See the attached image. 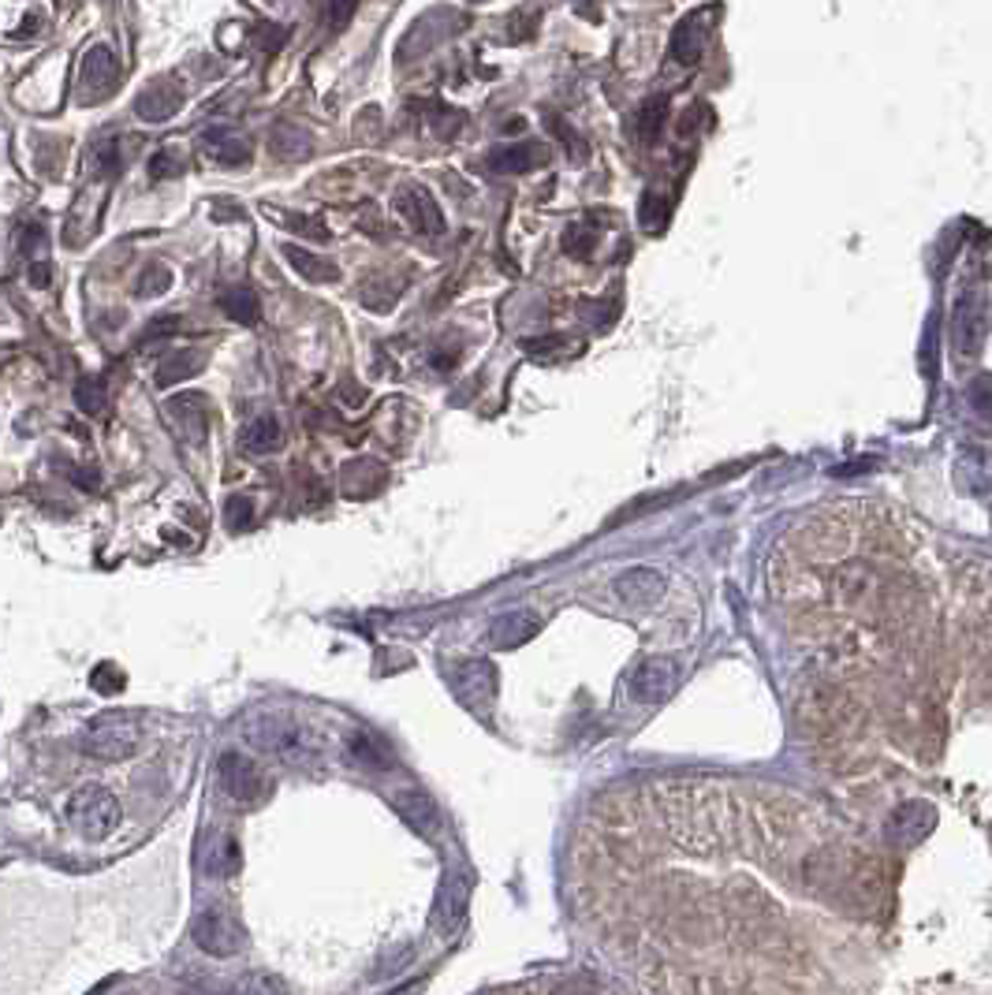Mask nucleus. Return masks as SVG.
<instances>
[{
  "mask_svg": "<svg viewBox=\"0 0 992 995\" xmlns=\"http://www.w3.org/2000/svg\"><path fill=\"white\" fill-rule=\"evenodd\" d=\"M616 593L631 608H649L665 597V574L654 571V567H631L616 578Z\"/></svg>",
  "mask_w": 992,
  "mask_h": 995,
  "instance_id": "obj_11",
  "label": "nucleus"
},
{
  "mask_svg": "<svg viewBox=\"0 0 992 995\" xmlns=\"http://www.w3.org/2000/svg\"><path fill=\"white\" fill-rule=\"evenodd\" d=\"M116 82H120V60L109 46H94L82 52L79 60V101L82 105H98L105 98H112Z\"/></svg>",
  "mask_w": 992,
  "mask_h": 995,
  "instance_id": "obj_5",
  "label": "nucleus"
},
{
  "mask_svg": "<svg viewBox=\"0 0 992 995\" xmlns=\"http://www.w3.org/2000/svg\"><path fill=\"white\" fill-rule=\"evenodd\" d=\"M557 995H605V992L593 988V984H571V988H560Z\"/></svg>",
  "mask_w": 992,
  "mask_h": 995,
  "instance_id": "obj_40",
  "label": "nucleus"
},
{
  "mask_svg": "<svg viewBox=\"0 0 992 995\" xmlns=\"http://www.w3.org/2000/svg\"><path fill=\"white\" fill-rule=\"evenodd\" d=\"M247 738L258 746V750L284 757V761H311V757H317V750H322L317 738L306 731L303 723L287 720V716H281V712L254 716V720L247 723Z\"/></svg>",
  "mask_w": 992,
  "mask_h": 995,
  "instance_id": "obj_1",
  "label": "nucleus"
},
{
  "mask_svg": "<svg viewBox=\"0 0 992 995\" xmlns=\"http://www.w3.org/2000/svg\"><path fill=\"white\" fill-rule=\"evenodd\" d=\"M546 165V149L538 142H522V146H500L485 157V168L497 176H519V173H533V168Z\"/></svg>",
  "mask_w": 992,
  "mask_h": 995,
  "instance_id": "obj_15",
  "label": "nucleus"
},
{
  "mask_svg": "<svg viewBox=\"0 0 992 995\" xmlns=\"http://www.w3.org/2000/svg\"><path fill=\"white\" fill-rule=\"evenodd\" d=\"M27 280H30V287H49V280H52V269H49V262H30V269H27Z\"/></svg>",
  "mask_w": 992,
  "mask_h": 995,
  "instance_id": "obj_37",
  "label": "nucleus"
},
{
  "mask_svg": "<svg viewBox=\"0 0 992 995\" xmlns=\"http://www.w3.org/2000/svg\"><path fill=\"white\" fill-rule=\"evenodd\" d=\"M90 682H94V690H101V693H116V690L124 687V676L112 668V663H105V668L94 671V679H90Z\"/></svg>",
  "mask_w": 992,
  "mask_h": 995,
  "instance_id": "obj_34",
  "label": "nucleus"
},
{
  "mask_svg": "<svg viewBox=\"0 0 992 995\" xmlns=\"http://www.w3.org/2000/svg\"><path fill=\"white\" fill-rule=\"evenodd\" d=\"M179 105H184V90L173 79H157L135 98V112L149 124H165L168 116L179 112Z\"/></svg>",
  "mask_w": 992,
  "mask_h": 995,
  "instance_id": "obj_12",
  "label": "nucleus"
},
{
  "mask_svg": "<svg viewBox=\"0 0 992 995\" xmlns=\"http://www.w3.org/2000/svg\"><path fill=\"white\" fill-rule=\"evenodd\" d=\"M176 325H179V317H157V321H154V325H149V332H146V339L168 336V332H176Z\"/></svg>",
  "mask_w": 992,
  "mask_h": 995,
  "instance_id": "obj_38",
  "label": "nucleus"
},
{
  "mask_svg": "<svg viewBox=\"0 0 992 995\" xmlns=\"http://www.w3.org/2000/svg\"><path fill=\"white\" fill-rule=\"evenodd\" d=\"M239 444H243V452H251V455H269V452H276V447L284 444L281 422H276L273 414H258V418L247 422V430H243Z\"/></svg>",
  "mask_w": 992,
  "mask_h": 995,
  "instance_id": "obj_19",
  "label": "nucleus"
},
{
  "mask_svg": "<svg viewBox=\"0 0 992 995\" xmlns=\"http://www.w3.org/2000/svg\"><path fill=\"white\" fill-rule=\"evenodd\" d=\"M206 146H209V154L220 160V165H243V160L251 157V149H247L243 138H228L224 131L206 135Z\"/></svg>",
  "mask_w": 992,
  "mask_h": 995,
  "instance_id": "obj_27",
  "label": "nucleus"
},
{
  "mask_svg": "<svg viewBox=\"0 0 992 995\" xmlns=\"http://www.w3.org/2000/svg\"><path fill=\"white\" fill-rule=\"evenodd\" d=\"M671 60L682 63V68H690V63L701 60V49H706V27H701L698 16H687L682 23L676 27V35H671Z\"/></svg>",
  "mask_w": 992,
  "mask_h": 995,
  "instance_id": "obj_18",
  "label": "nucleus"
},
{
  "mask_svg": "<svg viewBox=\"0 0 992 995\" xmlns=\"http://www.w3.org/2000/svg\"><path fill=\"white\" fill-rule=\"evenodd\" d=\"M936 828V809L930 801H906L892 812L888 820V836L903 847H914V843L930 839V831Z\"/></svg>",
  "mask_w": 992,
  "mask_h": 995,
  "instance_id": "obj_10",
  "label": "nucleus"
},
{
  "mask_svg": "<svg viewBox=\"0 0 992 995\" xmlns=\"http://www.w3.org/2000/svg\"><path fill=\"white\" fill-rule=\"evenodd\" d=\"M452 690L471 712H489L497 701V668L489 660L460 663V671L452 676Z\"/></svg>",
  "mask_w": 992,
  "mask_h": 995,
  "instance_id": "obj_7",
  "label": "nucleus"
},
{
  "mask_svg": "<svg viewBox=\"0 0 992 995\" xmlns=\"http://www.w3.org/2000/svg\"><path fill=\"white\" fill-rule=\"evenodd\" d=\"M396 209H400V217H407L414 228L425 231V235H441L444 231L441 209H436V201L425 195L422 187H403L396 195Z\"/></svg>",
  "mask_w": 992,
  "mask_h": 995,
  "instance_id": "obj_14",
  "label": "nucleus"
},
{
  "mask_svg": "<svg viewBox=\"0 0 992 995\" xmlns=\"http://www.w3.org/2000/svg\"><path fill=\"white\" fill-rule=\"evenodd\" d=\"M217 779H220L224 795H228L232 801H243V806L262 801L265 790H269V779L262 776V768L254 765L251 757H239V753H224L220 757Z\"/></svg>",
  "mask_w": 992,
  "mask_h": 995,
  "instance_id": "obj_6",
  "label": "nucleus"
},
{
  "mask_svg": "<svg viewBox=\"0 0 992 995\" xmlns=\"http://www.w3.org/2000/svg\"><path fill=\"white\" fill-rule=\"evenodd\" d=\"M90 173L98 184H112L116 176L124 173V154H120V138H109V142H98L87 157Z\"/></svg>",
  "mask_w": 992,
  "mask_h": 995,
  "instance_id": "obj_22",
  "label": "nucleus"
},
{
  "mask_svg": "<svg viewBox=\"0 0 992 995\" xmlns=\"http://www.w3.org/2000/svg\"><path fill=\"white\" fill-rule=\"evenodd\" d=\"M359 0H333L328 4V19H333V27H347V19L355 16Z\"/></svg>",
  "mask_w": 992,
  "mask_h": 995,
  "instance_id": "obj_35",
  "label": "nucleus"
},
{
  "mask_svg": "<svg viewBox=\"0 0 992 995\" xmlns=\"http://www.w3.org/2000/svg\"><path fill=\"white\" fill-rule=\"evenodd\" d=\"M541 634V619L530 615V612H508L489 623V634L485 641L497 649H515V646H527L530 638Z\"/></svg>",
  "mask_w": 992,
  "mask_h": 995,
  "instance_id": "obj_13",
  "label": "nucleus"
},
{
  "mask_svg": "<svg viewBox=\"0 0 992 995\" xmlns=\"http://www.w3.org/2000/svg\"><path fill=\"white\" fill-rule=\"evenodd\" d=\"M970 400H974V411L981 414V418H989V377H978L974 392H970Z\"/></svg>",
  "mask_w": 992,
  "mask_h": 995,
  "instance_id": "obj_36",
  "label": "nucleus"
},
{
  "mask_svg": "<svg viewBox=\"0 0 992 995\" xmlns=\"http://www.w3.org/2000/svg\"><path fill=\"white\" fill-rule=\"evenodd\" d=\"M284 258L295 265L298 276H306V280H314V284H333L340 276L333 262L317 258V254H306L303 246H295V243H284Z\"/></svg>",
  "mask_w": 992,
  "mask_h": 995,
  "instance_id": "obj_20",
  "label": "nucleus"
},
{
  "mask_svg": "<svg viewBox=\"0 0 992 995\" xmlns=\"http://www.w3.org/2000/svg\"><path fill=\"white\" fill-rule=\"evenodd\" d=\"M392 806H396L400 817L407 820L411 828H419V831H430L433 824H436L433 798L425 795V790H419V787H400L396 795H392Z\"/></svg>",
  "mask_w": 992,
  "mask_h": 995,
  "instance_id": "obj_17",
  "label": "nucleus"
},
{
  "mask_svg": "<svg viewBox=\"0 0 992 995\" xmlns=\"http://www.w3.org/2000/svg\"><path fill=\"white\" fill-rule=\"evenodd\" d=\"M665 120H668V101L665 98H649L642 109L635 112V138L654 142V138L660 135V127H665Z\"/></svg>",
  "mask_w": 992,
  "mask_h": 995,
  "instance_id": "obj_25",
  "label": "nucleus"
},
{
  "mask_svg": "<svg viewBox=\"0 0 992 995\" xmlns=\"http://www.w3.org/2000/svg\"><path fill=\"white\" fill-rule=\"evenodd\" d=\"M68 820L87 839L101 843V839H109L116 831V824H120V801H116L112 790H105V787H82V790H75L68 801Z\"/></svg>",
  "mask_w": 992,
  "mask_h": 995,
  "instance_id": "obj_2",
  "label": "nucleus"
},
{
  "mask_svg": "<svg viewBox=\"0 0 992 995\" xmlns=\"http://www.w3.org/2000/svg\"><path fill=\"white\" fill-rule=\"evenodd\" d=\"M236 995H287V988L281 977H273V973H251V977L239 981Z\"/></svg>",
  "mask_w": 992,
  "mask_h": 995,
  "instance_id": "obj_29",
  "label": "nucleus"
},
{
  "mask_svg": "<svg viewBox=\"0 0 992 995\" xmlns=\"http://www.w3.org/2000/svg\"><path fill=\"white\" fill-rule=\"evenodd\" d=\"M179 173H184V157H179L173 146L149 157V179H176Z\"/></svg>",
  "mask_w": 992,
  "mask_h": 995,
  "instance_id": "obj_31",
  "label": "nucleus"
},
{
  "mask_svg": "<svg viewBox=\"0 0 992 995\" xmlns=\"http://www.w3.org/2000/svg\"><path fill=\"white\" fill-rule=\"evenodd\" d=\"M143 742V731L131 720H120V716H109V720H98L82 735V750L98 761H124L131 757Z\"/></svg>",
  "mask_w": 992,
  "mask_h": 995,
  "instance_id": "obj_4",
  "label": "nucleus"
},
{
  "mask_svg": "<svg viewBox=\"0 0 992 995\" xmlns=\"http://www.w3.org/2000/svg\"><path fill=\"white\" fill-rule=\"evenodd\" d=\"M202 366H206V362H202L198 351H179V355H168L161 366H157L154 381H157V388H173V384L195 377Z\"/></svg>",
  "mask_w": 992,
  "mask_h": 995,
  "instance_id": "obj_21",
  "label": "nucleus"
},
{
  "mask_svg": "<svg viewBox=\"0 0 992 995\" xmlns=\"http://www.w3.org/2000/svg\"><path fill=\"white\" fill-rule=\"evenodd\" d=\"M220 309L232 321H239V325H254V321H258V314H262L258 295H254L251 287H232V292H224L220 295Z\"/></svg>",
  "mask_w": 992,
  "mask_h": 995,
  "instance_id": "obj_23",
  "label": "nucleus"
},
{
  "mask_svg": "<svg viewBox=\"0 0 992 995\" xmlns=\"http://www.w3.org/2000/svg\"><path fill=\"white\" fill-rule=\"evenodd\" d=\"M75 406L82 414H101L109 406V388H105L101 377H82L75 384Z\"/></svg>",
  "mask_w": 992,
  "mask_h": 995,
  "instance_id": "obj_26",
  "label": "nucleus"
},
{
  "mask_svg": "<svg viewBox=\"0 0 992 995\" xmlns=\"http://www.w3.org/2000/svg\"><path fill=\"white\" fill-rule=\"evenodd\" d=\"M168 284H173V273H168L165 265H149V269L138 276L135 292H138V298H154V295L168 292Z\"/></svg>",
  "mask_w": 992,
  "mask_h": 995,
  "instance_id": "obj_30",
  "label": "nucleus"
},
{
  "mask_svg": "<svg viewBox=\"0 0 992 995\" xmlns=\"http://www.w3.org/2000/svg\"><path fill=\"white\" fill-rule=\"evenodd\" d=\"M351 753H355L359 765L366 768H377V772H385V768H392V750L385 742H381L377 735H355V742H351Z\"/></svg>",
  "mask_w": 992,
  "mask_h": 995,
  "instance_id": "obj_24",
  "label": "nucleus"
},
{
  "mask_svg": "<svg viewBox=\"0 0 992 995\" xmlns=\"http://www.w3.org/2000/svg\"><path fill=\"white\" fill-rule=\"evenodd\" d=\"M224 515H228V526L232 530H247L251 519H254V508H251L247 496H232L228 508H224Z\"/></svg>",
  "mask_w": 992,
  "mask_h": 995,
  "instance_id": "obj_33",
  "label": "nucleus"
},
{
  "mask_svg": "<svg viewBox=\"0 0 992 995\" xmlns=\"http://www.w3.org/2000/svg\"><path fill=\"white\" fill-rule=\"evenodd\" d=\"M209 873L213 876H236L239 873V843L236 839H220L209 854Z\"/></svg>",
  "mask_w": 992,
  "mask_h": 995,
  "instance_id": "obj_28",
  "label": "nucleus"
},
{
  "mask_svg": "<svg viewBox=\"0 0 992 995\" xmlns=\"http://www.w3.org/2000/svg\"><path fill=\"white\" fill-rule=\"evenodd\" d=\"M190 936H195V944L213 958H232L243 947L239 922L220 906L202 909V914L195 917V925H190Z\"/></svg>",
  "mask_w": 992,
  "mask_h": 995,
  "instance_id": "obj_3",
  "label": "nucleus"
},
{
  "mask_svg": "<svg viewBox=\"0 0 992 995\" xmlns=\"http://www.w3.org/2000/svg\"><path fill=\"white\" fill-rule=\"evenodd\" d=\"M16 246L23 258H30V254H38L41 246H46V228L35 220V224H19L16 228Z\"/></svg>",
  "mask_w": 992,
  "mask_h": 995,
  "instance_id": "obj_32",
  "label": "nucleus"
},
{
  "mask_svg": "<svg viewBox=\"0 0 992 995\" xmlns=\"http://www.w3.org/2000/svg\"><path fill=\"white\" fill-rule=\"evenodd\" d=\"M71 477L79 481L82 489H98V474H94V470H82V466H75L71 470Z\"/></svg>",
  "mask_w": 992,
  "mask_h": 995,
  "instance_id": "obj_39",
  "label": "nucleus"
},
{
  "mask_svg": "<svg viewBox=\"0 0 992 995\" xmlns=\"http://www.w3.org/2000/svg\"><path fill=\"white\" fill-rule=\"evenodd\" d=\"M168 414L176 418V425L184 430V436L190 444H202L206 441V400L202 395H176L173 403H168Z\"/></svg>",
  "mask_w": 992,
  "mask_h": 995,
  "instance_id": "obj_16",
  "label": "nucleus"
},
{
  "mask_svg": "<svg viewBox=\"0 0 992 995\" xmlns=\"http://www.w3.org/2000/svg\"><path fill=\"white\" fill-rule=\"evenodd\" d=\"M679 682V668L671 663L668 657H649L642 660L638 668L631 671V679H627V690H631L635 701H665L671 690H676Z\"/></svg>",
  "mask_w": 992,
  "mask_h": 995,
  "instance_id": "obj_8",
  "label": "nucleus"
},
{
  "mask_svg": "<svg viewBox=\"0 0 992 995\" xmlns=\"http://www.w3.org/2000/svg\"><path fill=\"white\" fill-rule=\"evenodd\" d=\"M466 876L463 873H444V884H441V891H436V906H433V925H436V933H444V936H452L455 928L463 925V917H466Z\"/></svg>",
  "mask_w": 992,
  "mask_h": 995,
  "instance_id": "obj_9",
  "label": "nucleus"
}]
</instances>
